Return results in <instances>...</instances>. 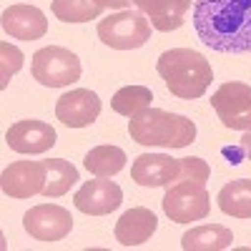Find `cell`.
I'll use <instances>...</instances> for the list:
<instances>
[{
	"label": "cell",
	"instance_id": "1",
	"mask_svg": "<svg viewBox=\"0 0 251 251\" xmlns=\"http://www.w3.org/2000/svg\"><path fill=\"white\" fill-rule=\"evenodd\" d=\"M194 28L211 50L251 53V0H196Z\"/></svg>",
	"mask_w": 251,
	"mask_h": 251
},
{
	"label": "cell",
	"instance_id": "2",
	"mask_svg": "<svg viewBox=\"0 0 251 251\" xmlns=\"http://www.w3.org/2000/svg\"><path fill=\"white\" fill-rule=\"evenodd\" d=\"M156 71L163 78L166 88L183 100L201 98L214 80L211 63L191 48H171L161 53L156 60Z\"/></svg>",
	"mask_w": 251,
	"mask_h": 251
},
{
	"label": "cell",
	"instance_id": "3",
	"mask_svg": "<svg viewBox=\"0 0 251 251\" xmlns=\"http://www.w3.org/2000/svg\"><path fill=\"white\" fill-rule=\"evenodd\" d=\"M128 133L141 146L186 149L196 138V123L178 113H169L161 108H146L128 121Z\"/></svg>",
	"mask_w": 251,
	"mask_h": 251
},
{
	"label": "cell",
	"instance_id": "4",
	"mask_svg": "<svg viewBox=\"0 0 251 251\" xmlns=\"http://www.w3.org/2000/svg\"><path fill=\"white\" fill-rule=\"evenodd\" d=\"M98 38L108 48L136 50L151 40V20L141 10H118L98 20Z\"/></svg>",
	"mask_w": 251,
	"mask_h": 251
},
{
	"label": "cell",
	"instance_id": "5",
	"mask_svg": "<svg viewBox=\"0 0 251 251\" xmlns=\"http://www.w3.org/2000/svg\"><path fill=\"white\" fill-rule=\"evenodd\" d=\"M161 203L166 216L176 224L201 221L211 211V199H208L206 183L201 181H176L166 186V196Z\"/></svg>",
	"mask_w": 251,
	"mask_h": 251
},
{
	"label": "cell",
	"instance_id": "6",
	"mask_svg": "<svg viewBox=\"0 0 251 251\" xmlns=\"http://www.w3.org/2000/svg\"><path fill=\"white\" fill-rule=\"evenodd\" d=\"M30 68H33V78L46 88L71 86V83H75L83 73L80 58L75 53H71L68 48H60V46L40 48L33 55Z\"/></svg>",
	"mask_w": 251,
	"mask_h": 251
},
{
	"label": "cell",
	"instance_id": "7",
	"mask_svg": "<svg viewBox=\"0 0 251 251\" xmlns=\"http://www.w3.org/2000/svg\"><path fill=\"white\" fill-rule=\"evenodd\" d=\"M219 121L231 131H251V86L228 80L211 96Z\"/></svg>",
	"mask_w": 251,
	"mask_h": 251
},
{
	"label": "cell",
	"instance_id": "8",
	"mask_svg": "<svg viewBox=\"0 0 251 251\" xmlns=\"http://www.w3.org/2000/svg\"><path fill=\"white\" fill-rule=\"evenodd\" d=\"M23 226L38 241H63L73 228V216L58 203H40L23 216Z\"/></svg>",
	"mask_w": 251,
	"mask_h": 251
},
{
	"label": "cell",
	"instance_id": "9",
	"mask_svg": "<svg viewBox=\"0 0 251 251\" xmlns=\"http://www.w3.org/2000/svg\"><path fill=\"white\" fill-rule=\"evenodd\" d=\"M3 194L10 199H30L43 194L46 186V163L43 161H15L0 176Z\"/></svg>",
	"mask_w": 251,
	"mask_h": 251
},
{
	"label": "cell",
	"instance_id": "10",
	"mask_svg": "<svg viewBox=\"0 0 251 251\" xmlns=\"http://www.w3.org/2000/svg\"><path fill=\"white\" fill-rule=\"evenodd\" d=\"M123 201V191L116 181L108 178H98L96 181H86L73 196V203L78 211L88 214V216H106L121 206Z\"/></svg>",
	"mask_w": 251,
	"mask_h": 251
},
{
	"label": "cell",
	"instance_id": "11",
	"mask_svg": "<svg viewBox=\"0 0 251 251\" xmlns=\"http://www.w3.org/2000/svg\"><path fill=\"white\" fill-rule=\"evenodd\" d=\"M55 116L68 128H86L100 116V98L88 88L63 93L55 103Z\"/></svg>",
	"mask_w": 251,
	"mask_h": 251
},
{
	"label": "cell",
	"instance_id": "12",
	"mask_svg": "<svg viewBox=\"0 0 251 251\" xmlns=\"http://www.w3.org/2000/svg\"><path fill=\"white\" fill-rule=\"evenodd\" d=\"M55 128L46 121H35V118H28V121H15L8 133H5V141L13 151L18 153H46L55 146Z\"/></svg>",
	"mask_w": 251,
	"mask_h": 251
},
{
	"label": "cell",
	"instance_id": "13",
	"mask_svg": "<svg viewBox=\"0 0 251 251\" xmlns=\"http://www.w3.org/2000/svg\"><path fill=\"white\" fill-rule=\"evenodd\" d=\"M181 163L166 153H141L131 166V178L138 186L156 188V186H171L178 178Z\"/></svg>",
	"mask_w": 251,
	"mask_h": 251
},
{
	"label": "cell",
	"instance_id": "14",
	"mask_svg": "<svg viewBox=\"0 0 251 251\" xmlns=\"http://www.w3.org/2000/svg\"><path fill=\"white\" fill-rule=\"evenodd\" d=\"M3 30L18 40H40L48 33V20L35 5H10L3 10Z\"/></svg>",
	"mask_w": 251,
	"mask_h": 251
},
{
	"label": "cell",
	"instance_id": "15",
	"mask_svg": "<svg viewBox=\"0 0 251 251\" xmlns=\"http://www.w3.org/2000/svg\"><path fill=\"white\" fill-rule=\"evenodd\" d=\"M158 228V219L151 208L136 206L128 208L118 221H116V239L123 246H138L143 241H149Z\"/></svg>",
	"mask_w": 251,
	"mask_h": 251
},
{
	"label": "cell",
	"instance_id": "16",
	"mask_svg": "<svg viewBox=\"0 0 251 251\" xmlns=\"http://www.w3.org/2000/svg\"><path fill=\"white\" fill-rule=\"evenodd\" d=\"M133 3L161 33L178 30L186 13L191 10V0H133Z\"/></svg>",
	"mask_w": 251,
	"mask_h": 251
},
{
	"label": "cell",
	"instance_id": "17",
	"mask_svg": "<svg viewBox=\"0 0 251 251\" xmlns=\"http://www.w3.org/2000/svg\"><path fill=\"white\" fill-rule=\"evenodd\" d=\"M231 241H234L231 228H226L221 224L196 226L181 236V246L186 251H221L231 246Z\"/></svg>",
	"mask_w": 251,
	"mask_h": 251
},
{
	"label": "cell",
	"instance_id": "18",
	"mask_svg": "<svg viewBox=\"0 0 251 251\" xmlns=\"http://www.w3.org/2000/svg\"><path fill=\"white\" fill-rule=\"evenodd\" d=\"M216 201L226 216L251 219V178H239V181L226 183L219 191Z\"/></svg>",
	"mask_w": 251,
	"mask_h": 251
},
{
	"label": "cell",
	"instance_id": "19",
	"mask_svg": "<svg viewBox=\"0 0 251 251\" xmlns=\"http://www.w3.org/2000/svg\"><path fill=\"white\" fill-rule=\"evenodd\" d=\"M46 163V186H43V196L58 199L63 194L71 191V186L78 181V169L66 161V158H48Z\"/></svg>",
	"mask_w": 251,
	"mask_h": 251
},
{
	"label": "cell",
	"instance_id": "20",
	"mask_svg": "<svg viewBox=\"0 0 251 251\" xmlns=\"http://www.w3.org/2000/svg\"><path fill=\"white\" fill-rule=\"evenodd\" d=\"M86 169L98 178H111L126 166V151L118 146H96L86 153Z\"/></svg>",
	"mask_w": 251,
	"mask_h": 251
},
{
	"label": "cell",
	"instance_id": "21",
	"mask_svg": "<svg viewBox=\"0 0 251 251\" xmlns=\"http://www.w3.org/2000/svg\"><path fill=\"white\" fill-rule=\"evenodd\" d=\"M153 100V93L151 88L146 86H126L121 91H116L113 100H111V108L118 113V116H126V118H133L138 116L141 111H146Z\"/></svg>",
	"mask_w": 251,
	"mask_h": 251
},
{
	"label": "cell",
	"instance_id": "22",
	"mask_svg": "<svg viewBox=\"0 0 251 251\" xmlns=\"http://www.w3.org/2000/svg\"><path fill=\"white\" fill-rule=\"evenodd\" d=\"M50 10L63 23H88V20L100 18L103 13L96 0H53Z\"/></svg>",
	"mask_w": 251,
	"mask_h": 251
},
{
	"label": "cell",
	"instance_id": "23",
	"mask_svg": "<svg viewBox=\"0 0 251 251\" xmlns=\"http://www.w3.org/2000/svg\"><path fill=\"white\" fill-rule=\"evenodd\" d=\"M23 68V53L10 43H0V88L8 86L10 75Z\"/></svg>",
	"mask_w": 251,
	"mask_h": 251
},
{
	"label": "cell",
	"instance_id": "24",
	"mask_svg": "<svg viewBox=\"0 0 251 251\" xmlns=\"http://www.w3.org/2000/svg\"><path fill=\"white\" fill-rule=\"evenodd\" d=\"M178 163H181V171H178L176 181H201V183H206L208 176H211V166H208L203 158H199V156L178 158Z\"/></svg>",
	"mask_w": 251,
	"mask_h": 251
},
{
	"label": "cell",
	"instance_id": "25",
	"mask_svg": "<svg viewBox=\"0 0 251 251\" xmlns=\"http://www.w3.org/2000/svg\"><path fill=\"white\" fill-rule=\"evenodd\" d=\"M96 3L103 8V10H128L131 8V3H133V0H96Z\"/></svg>",
	"mask_w": 251,
	"mask_h": 251
},
{
	"label": "cell",
	"instance_id": "26",
	"mask_svg": "<svg viewBox=\"0 0 251 251\" xmlns=\"http://www.w3.org/2000/svg\"><path fill=\"white\" fill-rule=\"evenodd\" d=\"M241 149H244V153L251 158V131H246V133L241 136Z\"/></svg>",
	"mask_w": 251,
	"mask_h": 251
}]
</instances>
